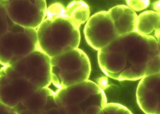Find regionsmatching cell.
Instances as JSON below:
<instances>
[{
	"label": "cell",
	"mask_w": 160,
	"mask_h": 114,
	"mask_svg": "<svg viewBox=\"0 0 160 114\" xmlns=\"http://www.w3.org/2000/svg\"><path fill=\"white\" fill-rule=\"evenodd\" d=\"M100 69L120 81H137L160 72V42L136 31L118 37L98 51Z\"/></svg>",
	"instance_id": "1"
},
{
	"label": "cell",
	"mask_w": 160,
	"mask_h": 114,
	"mask_svg": "<svg viewBox=\"0 0 160 114\" xmlns=\"http://www.w3.org/2000/svg\"><path fill=\"white\" fill-rule=\"evenodd\" d=\"M79 28L66 13L47 14L36 29L40 49L51 58L78 48L81 40Z\"/></svg>",
	"instance_id": "2"
},
{
	"label": "cell",
	"mask_w": 160,
	"mask_h": 114,
	"mask_svg": "<svg viewBox=\"0 0 160 114\" xmlns=\"http://www.w3.org/2000/svg\"><path fill=\"white\" fill-rule=\"evenodd\" d=\"M54 99L62 114H103L107 99L104 90L92 80L58 89Z\"/></svg>",
	"instance_id": "3"
},
{
	"label": "cell",
	"mask_w": 160,
	"mask_h": 114,
	"mask_svg": "<svg viewBox=\"0 0 160 114\" xmlns=\"http://www.w3.org/2000/svg\"><path fill=\"white\" fill-rule=\"evenodd\" d=\"M51 64V82L58 89L88 80L91 72L88 57L78 47L52 57Z\"/></svg>",
	"instance_id": "4"
},
{
	"label": "cell",
	"mask_w": 160,
	"mask_h": 114,
	"mask_svg": "<svg viewBox=\"0 0 160 114\" xmlns=\"http://www.w3.org/2000/svg\"><path fill=\"white\" fill-rule=\"evenodd\" d=\"M39 48L36 29L11 21L8 31L0 39V64L12 65Z\"/></svg>",
	"instance_id": "5"
},
{
	"label": "cell",
	"mask_w": 160,
	"mask_h": 114,
	"mask_svg": "<svg viewBox=\"0 0 160 114\" xmlns=\"http://www.w3.org/2000/svg\"><path fill=\"white\" fill-rule=\"evenodd\" d=\"M1 69L11 76L28 80L35 89L49 87L52 83L51 57L40 48L14 64L3 66Z\"/></svg>",
	"instance_id": "6"
},
{
	"label": "cell",
	"mask_w": 160,
	"mask_h": 114,
	"mask_svg": "<svg viewBox=\"0 0 160 114\" xmlns=\"http://www.w3.org/2000/svg\"><path fill=\"white\" fill-rule=\"evenodd\" d=\"M8 17L14 24L36 29L45 18L46 0H2Z\"/></svg>",
	"instance_id": "7"
},
{
	"label": "cell",
	"mask_w": 160,
	"mask_h": 114,
	"mask_svg": "<svg viewBox=\"0 0 160 114\" xmlns=\"http://www.w3.org/2000/svg\"><path fill=\"white\" fill-rule=\"evenodd\" d=\"M84 32L89 45L97 51L119 37L108 11H100L90 17Z\"/></svg>",
	"instance_id": "8"
},
{
	"label": "cell",
	"mask_w": 160,
	"mask_h": 114,
	"mask_svg": "<svg viewBox=\"0 0 160 114\" xmlns=\"http://www.w3.org/2000/svg\"><path fill=\"white\" fill-rule=\"evenodd\" d=\"M35 88L31 82L22 77L11 76L0 69V102L16 107Z\"/></svg>",
	"instance_id": "9"
},
{
	"label": "cell",
	"mask_w": 160,
	"mask_h": 114,
	"mask_svg": "<svg viewBox=\"0 0 160 114\" xmlns=\"http://www.w3.org/2000/svg\"><path fill=\"white\" fill-rule=\"evenodd\" d=\"M136 100L139 108L145 114H160V72L140 79Z\"/></svg>",
	"instance_id": "10"
},
{
	"label": "cell",
	"mask_w": 160,
	"mask_h": 114,
	"mask_svg": "<svg viewBox=\"0 0 160 114\" xmlns=\"http://www.w3.org/2000/svg\"><path fill=\"white\" fill-rule=\"evenodd\" d=\"M54 92L48 87L35 89L21 102L24 108L18 114H47L48 110L58 107L54 101Z\"/></svg>",
	"instance_id": "11"
},
{
	"label": "cell",
	"mask_w": 160,
	"mask_h": 114,
	"mask_svg": "<svg viewBox=\"0 0 160 114\" xmlns=\"http://www.w3.org/2000/svg\"><path fill=\"white\" fill-rule=\"evenodd\" d=\"M108 11L114 21L119 36L135 31L138 15L130 7L120 4L112 7Z\"/></svg>",
	"instance_id": "12"
},
{
	"label": "cell",
	"mask_w": 160,
	"mask_h": 114,
	"mask_svg": "<svg viewBox=\"0 0 160 114\" xmlns=\"http://www.w3.org/2000/svg\"><path fill=\"white\" fill-rule=\"evenodd\" d=\"M160 13L147 11L138 16L135 31L140 34L152 36L160 42Z\"/></svg>",
	"instance_id": "13"
},
{
	"label": "cell",
	"mask_w": 160,
	"mask_h": 114,
	"mask_svg": "<svg viewBox=\"0 0 160 114\" xmlns=\"http://www.w3.org/2000/svg\"><path fill=\"white\" fill-rule=\"evenodd\" d=\"M65 8L66 15L79 27L86 23L90 17L89 6L82 0H74Z\"/></svg>",
	"instance_id": "14"
},
{
	"label": "cell",
	"mask_w": 160,
	"mask_h": 114,
	"mask_svg": "<svg viewBox=\"0 0 160 114\" xmlns=\"http://www.w3.org/2000/svg\"><path fill=\"white\" fill-rule=\"evenodd\" d=\"M104 114H132L130 109L121 104L117 103H107L103 108Z\"/></svg>",
	"instance_id": "15"
},
{
	"label": "cell",
	"mask_w": 160,
	"mask_h": 114,
	"mask_svg": "<svg viewBox=\"0 0 160 114\" xmlns=\"http://www.w3.org/2000/svg\"><path fill=\"white\" fill-rule=\"evenodd\" d=\"M11 22L6 9L2 3L0 4V39L8 31Z\"/></svg>",
	"instance_id": "16"
},
{
	"label": "cell",
	"mask_w": 160,
	"mask_h": 114,
	"mask_svg": "<svg viewBox=\"0 0 160 114\" xmlns=\"http://www.w3.org/2000/svg\"><path fill=\"white\" fill-rule=\"evenodd\" d=\"M127 6L135 12H140L147 9L150 0H125Z\"/></svg>",
	"instance_id": "17"
},
{
	"label": "cell",
	"mask_w": 160,
	"mask_h": 114,
	"mask_svg": "<svg viewBox=\"0 0 160 114\" xmlns=\"http://www.w3.org/2000/svg\"><path fill=\"white\" fill-rule=\"evenodd\" d=\"M18 114L16 107H12L0 102V114Z\"/></svg>",
	"instance_id": "18"
},
{
	"label": "cell",
	"mask_w": 160,
	"mask_h": 114,
	"mask_svg": "<svg viewBox=\"0 0 160 114\" xmlns=\"http://www.w3.org/2000/svg\"><path fill=\"white\" fill-rule=\"evenodd\" d=\"M123 0H101V4L110 6L111 8L117 5H120Z\"/></svg>",
	"instance_id": "19"
},
{
	"label": "cell",
	"mask_w": 160,
	"mask_h": 114,
	"mask_svg": "<svg viewBox=\"0 0 160 114\" xmlns=\"http://www.w3.org/2000/svg\"><path fill=\"white\" fill-rule=\"evenodd\" d=\"M88 5L89 7L91 6H95L101 4V0H82Z\"/></svg>",
	"instance_id": "20"
},
{
	"label": "cell",
	"mask_w": 160,
	"mask_h": 114,
	"mask_svg": "<svg viewBox=\"0 0 160 114\" xmlns=\"http://www.w3.org/2000/svg\"><path fill=\"white\" fill-rule=\"evenodd\" d=\"M153 9L154 11L156 12H160V1L158 0L157 1L155 2L154 3L152 4Z\"/></svg>",
	"instance_id": "21"
},
{
	"label": "cell",
	"mask_w": 160,
	"mask_h": 114,
	"mask_svg": "<svg viewBox=\"0 0 160 114\" xmlns=\"http://www.w3.org/2000/svg\"><path fill=\"white\" fill-rule=\"evenodd\" d=\"M2 0H0V4H2Z\"/></svg>",
	"instance_id": "22"
}]
</instances>
